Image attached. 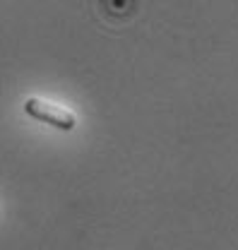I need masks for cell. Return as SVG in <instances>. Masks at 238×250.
<instances>
[{"label":"cell","mask_w":238,"mask_h":250,"mask_svg":"<svg viewBox=\"0 0 238 250\" xmlns=\"http://www.w3.org/2000/svg\"><path fill=\"white\" fill-rule=\"evenodd\" d=\"M24 113H27L29 118H34V121L51 125V127L63 130V132H70V130H75V125H77L75 113H70L67 108H60L56 104H48V101H43V99H39V96H29V99L24 101Z\"/></svg>","instance_id":"1"}]
</instances>
